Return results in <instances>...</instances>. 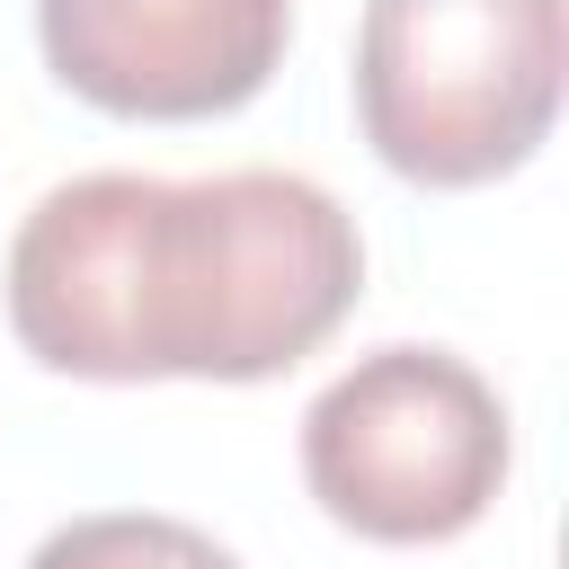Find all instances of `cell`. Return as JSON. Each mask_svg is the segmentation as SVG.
<instances>
[{
    "label": "cell",
    "mask_w": 569,
    "mask_h": 569,
    "mask_svg": "<svg viewBox=\"0 0 569 569\" xmlns=\"http://www.w3.org/2000/svg\"><path fill=\"white\" fill-rule=\"evenodd\" d=\"M27 569H240L204 525L187 516H151V507H107V516H71L53 525Z\"/></svg>",
    "instance_id": "cell-5"
},
{
    "label": "cell",
    "mask_w": 569,
    "mask_h": 569,
    "mask_svg": "<svg viewBox=\"0 0 569 569\" xmlns=\"http://www.w3.org/2000/svg\"><path fill=\"white\" fill-rule=\"evenodd\" d=\"M516 462L507 400L453 347H373L302 409V489L356 542L471 533Z\"/></svg>",
    "instance_id": "cell-3"
},
{
    "label": "cell",
    "mask_w": 569,
    "mask_h": 569,
    "mask_svg": "<svg viewBox=\"0 0 569 569\" xmlns=\"http://www.w3.org/2000/svg\"><path fill=\"white\" fill-rule=\"evenodd\" d=\"M9 329L71 382H267L365 293L356 213L293 169H89L9 240Z\"/></svg>",
    "instance_id": "cell-1"
},
{
    "label": "cell",
    "mask_w": 569,
    "mask_h": 569,
    "mask_svg": "<svg viewBox=\"0 0 569 569\" xmlns=\"http://www.w3.org/2000/svg\"><path fill=\"white\" fill-rule=\"evenodd\" d=\"M44 71L124 124H204L240 116L284 44L293 0H36Z\"/></svg>",
    "instance_id": "cell-4"
},
{
    "label": "cell",
    "mask_w": 569,
    "mask_h": 569,
    "mask_svg": "<svg viewBox=\"0 0 569 569\" xmlns=\"http://www.w3.org/2000/svg\"><path fill=\"white\" fill-rule=\"evenodd\" d=\"M356 124L409 187H489L560 124L569 18L560 0H365Z\"/></svg>",
    "instance_id": "cell-2"
}]
</instances>
